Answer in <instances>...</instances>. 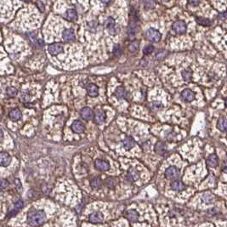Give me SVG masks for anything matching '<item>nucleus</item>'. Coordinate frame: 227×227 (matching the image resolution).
<instances>
[{
  "mask_svg": "<svg viewBox=\"0 0 227 227\" xmlns=\"http://www.w3.org/2000/svg\"><path fill=\"white\" fill-rule=\"evenodd\" d=\"M46 220V215L44 211L33 210L27 215V221L29 225L33 226H38L44 224Z\"/></svg>",
  "mask_w": 227,
  "mask_h": 227,
  "instance_id": "nucleus-1",
  "label": "nucleus"
},
{
  "mask_svg": "<svg viewBox=\"0 0 227 227\" xmlns=\"http://www.w3.org/2000/svg\"><path fill=\"white\" fill-rule=\"evenodd\" d=\"M145 36L148 38L149 41L152 42V43H157L161 40L162 35L159 33V31H157L154 28H150L147 30V32L145 33Z\"/></svg>",
  "mask_w": 227,
  "mask_h": 227,
  "instance_id": "nucleus-2",
  "label": "nucleus"
},
{
  "mask_svg": "<svg viewBox=\"0 0 227 227\" xmlns=\"http://www.w3.org/2000/svg\"><path fill=\"white\" fill-rule=\"evenodd\" d=\"M165 176L169 180H176L180 177V169L175 166H170L166 169Z\"/></svg>",
  "mask_w": 227,
  "mask_h": 227,
  "instance_id": "nucleus-3",
  "label": "nucleus"
},
{
  "mask_svg": "<svg viewBox=\"0 0 227 227\" xmlns=\"http://www.w3.org/2000/svg\"><path fill=\"white\" fill-rule=\"evenodd\" d=\"M48 50H49L50 54H52V55H57V54H61L62 52H63L64 47L60 43H54V44L49 45Z\"/></svg>",
  "mask_w": 227,
  "mask_h": 227,
  "instance_id": "nucleus-4",
  "label": "nucleus"
},
{
  "mask_svg": "<svg viewBox=\"0 0 227 227\" xmlns=\"http://www.w3.org/2000/svg\"><path fill=\"white\" fill-rule=\"evenodd\" d=\"M172 28L177 34H184L186 32V24L185 21H177L173 23Z\"/></svg>",
  "mask_w": 227,
  "mask_h": 227,
  "instance_id": "nucleus-5",
  "label": "nucleus"
},
{
  "mask_svg": "<svg viewBox=\"0 0 227 227\" xmlns=\"http://www.w3.org/2000/svg\"><path fill=\"white\" fill-rule=\"evenodd\" d=\"M105 25H106L107 28L109 30V32L112 33V35H115L118 32V29L115 26V21L112 17H108L107 20L105 22Z\"/></svg>",
  "mask_w": 227,
  "mask_h": 227,
  "instance_id": "nucleus-6",
  "label": "nucleus"
},
{
  "mask_svg": "<svg viewBox=\"0 0 227 227\" xmlns=\"http://www.w3.org/2000/svg\"><path fill=\"white\" fill-rule=\"evenodd\" d=\"M11 162V157L9 154L5 152H0V166L3 167H7L9 165Z\"/></svg>",
  "mask_w": 227,
  "mask_h": 227,
  "instance_id": "nucleus-7",
  "label": "nucleus"
},
{
  "mask_svg": "<svg viewBox=\"0 0 227 227\" xmlns=\"http://www.w3.org/2000/svg\"><path fill=\"white\" fill-rule=\"evenodd\" d=\"M94 117H95V123L97 124H104L106 119H107V114L103 110H97Z\"/></svg>",
  "mask_w": 227,
  "mask_h": 227,
  "instance_id": "nucleus-8",
  "label": "nucleus"
},
{
  "mask_svg": "<svg viewBox=\"0 0 227 227\" xmlns=\"http://www.w3.org/2000/svg\"><path fill=\"white\" fill-rule=\"evenodd\" d=\"M181 97L182 99L186 102H190L195 99V94L192 90H190L189 89H186L185 90L182 91Z\"/></svg>",
  "mask_w": 227,
  "mask_h": 227,
  "instance_id": "nucleus-9",
  "label": "nucleus"
},
{
  "mask_svg": "<svg viewBox=\"0 0 227 227\" xmlns=\"http://www.w3.org/2000/svg\"><path fill=\"white\" fill-rule=\"evenodd\" d=\"M63 39L66 42H72L75 40V33L72 29H65L62 33Z\"/></svg>",
  "mask_w": 227,
  "mask_h": 227,
  "instance_id": "nucleus-10",
  "label": "nucleus"
},
{
  "mask_svg": "<svg viewBox=\"0 0 227 227\" xmlns=\"http://www.w3.org/2000/svg\"><path fill=\"white\" fill-rule=\"evenodd\" d=\"M72 131L74 133L82 134L84 131L85 127H84V125H83L82 122H80L79 120H76L72 124Z\"/></svg>",
  "mask_w": 227,
  "mask_h": 227,
  "instance_id": "nucleus-11",
  "label": "nucleus"
},
{
  "mask_svg": "<svg viewBox=\"0 0 227 227\" xmlns=\"http://www.w3.org/2000/svg\"><path fill=\"white\" fill-rule=\"evenodd\" d=\"M95 168L100 171H107L110 169V165L107 162L101 159H97L95 161Z\"/></svg>",
  "mask_w": 227,
  "mask_h": 227,
  "instance_id": "nucleus-12",
  "label": "nucleus"
},
{
  "mask_svg": "<svg viewBox=\"0 0 227 227\" xmlns=\"http://www.w3.org/2000/svg\"><path fill=\"white\" fill-rule=\"evenodd\" d=\"M82 117L85 120H90L94 117V112L89 107H83L80 111Z\"/></svg>",
  "mask_w": 227,
  "mask_h": 227,
  "instance_id": "nucleus-13",
  "label": "nucleus"
},
{
  "mask_svg": "<svg viewBox=\"0 0 227 227\" xmlns=\"http://www.w3.org/2000/svg\"><path fill=\"white\" fill-rule=\"evenodd\" d=\"M87 91H88V94L89 96L91 97H96L99 95V88L97 85H95L94 83H89L88 86H87Z\"/></svg>",
  "mask_w": 227,
  "mask_h": 227,
  "instance_id": "nucleus-14",
  "label": "nucleus"
},
{
  "mask_svg": "<svg viewBox=\"0 0 227 227\" xmlns=\"http://www.w3.org/2000/svg\"><path fill=\"white\" fill-rule=\"evenodd\" d=\"M155 151L157 152V154L164 156L166 152H168V146L162 142H157L156 146H155Z\"/></svg>",
  "mask_w": 227,
  "mask_h": 227,
  "instance_id": "nucleus-15",
  "label": "nucleus"
},
{
  "mask_svg": "<svg viewBox=\"0 0 227 227\" xmlns=\"http://www.w3.org/2000/svg\"><path fill=\"white\" fill-rule=\"evenodd\" d=\"M103 220V215L99 212H95L89 215V221L92 223H100Z\"/></svg>",
  "mask_w": 227,
  "mask_h": 227,
  "instance_id": "nucleus-16",
  "label": "nucleus"
},
{
  "mask_svg": "<svg viewBox=\"0 0 227 227\" xmlns=\"http://www.w3.org/2000/svg\"><path fill=\"white\" fill-rule=\"evenodd\" d=\"M65 17H66V20H68V21H74L78 19V14H77V11L75 9H69L66 12Z\"/></svg>",
  "mask_w": 227,
  "mask_h": 227,
  "instance_id": "nucleus-17",
  "label": "nucleus"
},
{
  "mask_svg": "<svg viewBox=\"0 0 227 227\" xmlns=\"http://www.w3.org/2000/svg\"><path fill=\"white\" fill-rule=\"evenodd\" d=\"M218 163H219L218 157L215 154H211L210 156L208 157V159H207V164L209 166V167L215 168V167L218 165Z\"/></svg>",
  "mask_w": 227,
  "mask_h": 227,
  "instance_id": "nucleus-18",
  "label": "nucleus"
},
{
  "mask_svg": "<svg viewBox=\"0 0 227 227\" xmlns=\"http://www.w3.org/2000/svg\"><path fill=\"white\" fill-rule=\"evenodd\" d=\"M123 143H124V147L126 150H129L135 145V141L132 137H126Z\"/></svg>",
  "mask_w": 227,
  "mask_h": 227,
  "instance_id": "nucleus-19",
  "label": "nucleus"
},
{
  "mask_svg": "<svg viewBox=\"0 0 227 227\" xmlns=\"http://www.w3.org/2000/svg\"><path fill=\"white\" fill-rule=\"evenodd\" d=\"M9 118L12 120V121H18V120L21 119V111L19 110V109H14L12 110L11 112H9Z\"/></svg>",
  "mask_w": 227,
  "mask_h": 227,
  "instance_id": "nucleus-20",
  "label": "nucleus"
},
{
  "mask_svg": "<svg viewBox=\"0 0 227 227\" xmlns=\"http://www.w3.org/2000/svg\"><path fill=\"white\" fill-rule=\"evenodd\" d=\"M171 188H172L173 190L180 191V190H183L185 189V185H184L180 180H174V181L172 182V184H171Z\"/></svg>",
  "mask_w": 227,
  "mask_h": 227,
  "instance_id": "nucleus-21",
  "label": "nucleus"
},
{
  "mask_svg": "<svg viewBox=\"0 0 227 227\" xmlns=\"http://www.w3.org/2000/svg\"><path fill=\"white\" fill-rule=\"evenodd\" d=\"M115 95H117V98L119 99H124L127 97V91L124 89L123 87H118L117 88L115 91Z\"/></svg>",
  "mask_w": 227,
  "mask_h": 227,
  "instance_id": "nucleus-22",
  "label": "nucleus"
},
{
  "mask_svg": "<svg viewBox=\"0 0 227 227\" xmlns=\"http://www.w3.org/2000/svg\"><path fill=\"white\" fill-rule=\"evenodd\" d=\"M128 178L130 181H136L137 180L139 179V173H137L136 170L130 169L128 172Z\"/></svg>",
  "mask_w": 227,
  "mask_h": 227,
  "instance_id": "nucleus-23",
  "label": "nucleus"
},
{
  "mask_svg": "<svg viewBox=\"0 0 227 227\" xmlns=\"http://www.w3.org/2000/svg\"><path fill=\"white\" fill-rule=\"evenodd\" d=\"M125 216L128 218L130 221H136L138 218H139V215L136 213V211L134 210H128L126 212V215Z\"/></svg>",
  "mask_w": 227,
  "mask_h": 227,
  "instance_id": "nucleus-24",
  "label": "nucleus"
},
{
  "mask_svg": "<svg viewBox=\"0 0 227 227\" xmlns=\"http://www.w3.org/2000/svg\"><path fill=\"white\" fill-rule=\"evenodd\" d=\"M217 128H218V129H219L220 131H222V132H225V129H226V120H225V117H220V118L218 120Z\"/></svg>",
  "mask_w": 227,
  "mask_h": 227,
  "instance_id": "nucleus-25",
  "label": "nucleus"
},
{
  "mask_svg": "<svg viewBox=\"0 0 227 227\" xmlns=\"http://www.w3.org/2000/svg\"><path fill=\"white\" fill-rule=\"evenodd\" d=\"M90 185L93 188L98 189L102 185V181H101V180H100V177H94L90 180Z\"/></svg>",
  "mask_w": 227,
  "mask_h": 227,
  "instance_id": "nucleus-26",
  "label": "nucleus"
},
{
  "mask_svg": "<svg viewBox=\"0 0 227 227\" xmlns=\"http://www.w3.org/2000/svg\"><path fill=\"white\" fill-rule=\"evenodd\" d=\"M23 205H24V202H22V201H18V202L15 204V209L10 212V214H9V216H10V217H11V216H15V215L17 214V212L23 208Z\"/></svg>",
  "mask_w": 227,
  "mask_h": 227,
  "instance_id": "nucleus-27",
  "label": "nucleus"
},
{
  "mask_svg": "<svg viewBox=\"0 0 227 227\" xmlns=\"http://www.w3.org/2000/svg\"><path fill=\"white\" fill-rule=\"evenodd\" d=\"M137 32V26L134 24V23H130V25L128 26V37L130 38H132L135 36Z\"/></svg>",
  "mask_w": 227,
  "mask_h": 227,
  "instance_id": "nucleus-28",
  "label": "nucleus"
},
{
  "mask_svg": "<svg viewBox=\"0 0 227 227\" xmlns=\"http://www.w3.org/2000/svg\"><path fill=\"white\" fill-rule=\"evenodd\" d=\"M197 23L200 24L202 26H210L211 25V21L209 19H207V18H203V17H199V18H197Z\"/></svg>",
  "mask_w": 227,
  "mask_h": 227,
  "instance_id": "nucleus-29",
  "label": "nucleus"
},
{
  "mask_svg": "<svg viewBox=\"0 0 227 227\" xmlns=\"http://www.w3.org/2000/svg\"><path fill=\"white\" fill-rule=\"evenodd\" d=\"M192 73H191V72L189 70H185L183 71V72H182V77H183V79L186 82H190V80H191V78H192Z\"/></svg>",
  "mask_w": 227,
  "mask_h": 227,
  "instance_id": "nucleus-30",
  "label": "nucleus"
},
{
  "mask_svg": "<svg viewBox=\"0 0 227 227\" xmlns=\"http://www.w3.org/2000/svg\"><path fill=\"white\" fill-rule=\"evenodd\" d=\"M139 45H140L139 42H132V43L129 44V46H128V50H129L130 52H135V51H137L138 49H139Z\"/></svg>",
  "mask_w": 227,
  "mask_h": 227,
  "instance_id": "nucleus-31",
  "label": "nucleus"
},
{
  "mask_svg": "<svg viewBox=\"0 0 227 227\" xmlns=\"http://www.w3.org/2000/svg\"><path fill=\"white\" fill-rule=\"evenodd\" d=\"M202 199H203L204 202L209 203V202H212L214 201V197L210 193H205V194L202 196Z\"/></svg>",
  "mask_w": 227,
  "mask_h": 227,
  "instance_id": "nucleus-32",
  "label": "nucleus"
},
{
  "mask_svg": "<svg viewBox=\"0 0 227 227\" xmlns=\"http://www.w3.org/2000/svg\"><path fill=\"white\" fill-rule=\"evenodd\" d=\"M113 54L115 56H119L120 54H122V48L119 44H116L114 46V49H113Z\"/></svg>",
  "mask_w": 227,
  "mask_h": 227,
  "instance_id": "nucleus-33",
  "label": "nucleus"
},
{
  "mask_svg": "<svg viewBox=\"0 0 227 227\" xmlns=\"http://www.w3.org/2000/svg\"><path fill=\"white\" fill-rule=\"evenodd\" d=\"M17 94V89L14 87H9L7 89V95L9 96H15Z\"/></svg>",
  "mask_w": 227,
  "mask_h": 227,
  "instance_id": "nucleus-34",
  "label": "nucleus"
},
{
  "mask_svg": "<svg viewBox=\"0 0 227 227\" xmlns=\"http://www.w3.org/2000/svg\"><path fill=\"white\" fill-rule=\"evenodd\" d=\"M153 50H154V47L152 45H147L144 48L143 52H144L145 54H150L152 53Z\"/></svg>",
  "mask_w": 227,
  "mask_h": 227,
  "instance_id": "nucleus-35",
  "label": "nucleus"
},
{
  "mask_svg": "<svg viewBox=\"0 0 227 227\" xmlns=\"http://www.w3.org/2000/svg\"><path fill=\"white\" fill-rule=\"evenodd\" d=\"M9 186V182L6 180H0V190L6 189Z\"/></svg>",
  "mask_w": 227,
  "mask_h": 227,
  "instance_id": "nucleus-36",
  "label": "nucleus"
},
{
  "mask_svg": "<svg viewBox=\"0 0 227 227\" xmlns=\"http://www.w3.org/2000/svg\"><path fill=\"white\" fill-rule=\"evenodd\" d=\"M106 184L107 186H109V187H114V186L116 185V181L114 180V179H112V178H108L106 181Z\"/></svg>",
  "mask_w": 227,
  "mask_h": 227,
  "instance_id": "nucleus-37",
  "label": "nucleus"
},
{
  "mask_svg": "<svg viewBox=\"0 0 227 227\" xmlns=\"http://www.w3.org/2000/svg\"><path fill=\"white\" fill-rule=\"evenodd\" d=\"M145 5V9H152L154 7V5H155V3L152 2V1H146V2H145L144 3Z\"/></svg>",
  "mask_w": 227,
  "mask_h": 227,
  "instance_id": "nucleus-38",
  "label": "nucleus"
},
{
  "mask_svg": "<svg viewBox=\"0 0 227 227\" xmlns=\"http://www.w3.org/2000/svg\"><path fill=\"white\" fill-rule=\"evenodd\" d=\"M3 139H4V133L0 129V142L3 141Z\"/></svg>",
  "mask_w": 227,
  "mask_h": 227,
  "instance_id": "nucleus-39",
  "label": "nucleus"
},
{
  "mask_svg": "<svg viewBox=\"0 0 227 227\" xmlns=\"http://www.w3.org/2000/svg\"><path fill=\"white\" fill-rule=\"evenodd\" d=\"M37 4L39 5V7H38V8L40 9V10H41V11H44V5H43V4H42L41 3H37Z\"/></svg>",
  "mask_w": 227,
  "mask_h": 227,
  "instance_id": "nucleus-40",
  "label": "nucleus"
},
{
  "mask_svg": "<svg viewBox=\"0 0 227 227\" xmlns=\"http://www.w3.org/2000/svg\"><path fill=\"white\" fill-rule=\"evenodd\" d=\"M189 4H192V5H197V4H199V2L198 1L197 2H196V1H190V2H189Z\"/></svg>",
  "mask_w": 227,
  "mask_h": 227,
  "instance_id": "nucleus-41",
  "label": "nucleus"
}]
</instances>
